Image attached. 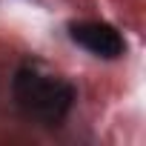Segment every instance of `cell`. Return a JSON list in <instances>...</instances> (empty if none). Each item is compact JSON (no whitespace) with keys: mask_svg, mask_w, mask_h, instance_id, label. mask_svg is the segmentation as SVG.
<instances>
[{"mask_svg":"<svg viewBox=\"0 0 146 146\" xmlns=\"http://www.w3.org/2000/svg\"><path fill=\"white\" fill-rule=\"evenodd\" d=\"M12 100L15 109L37 126L57 129L66 123L78 103V89L63 75L43 69L35 60H26L12 75Z\"/></svg>","mask_w":146,"mask_h":146,"instance_id":"1","label":"cell"},{"mask_svg":"<svg viewBox=\"0 0 146 146\" xmlns=\"http://www.w3.org/2000/svg\"><path fill=\"white\" fill-rule=\"evenodd\" d=\"M66 32L72 43H78L100 60H117L126 54V37L117 32V26L106 20H72Z\"/></svg>","mask_w":146,"mask_h":146,"instance_id":"2","label":"cell"}]
</instances>
